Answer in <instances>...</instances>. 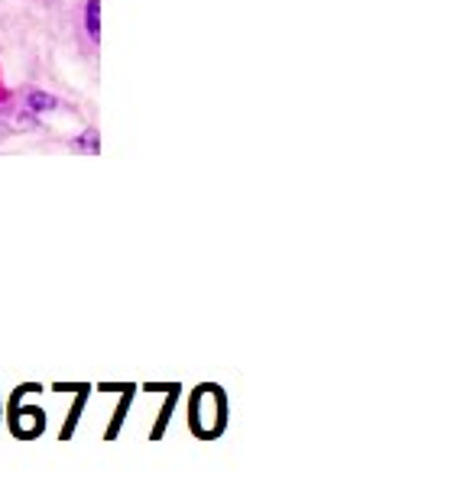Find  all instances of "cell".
Instances as JSON below:
<instances>
[{"mask_svg": "<svg viewBox=\"0 0 454 489\" xmlns=\"http://www.w3.org/2000/svg\"><path fill=\"white\" fill-rule=\"evenodd\" d=\"M29 107H33V111H49V107H56V101L49 95H33L29 97Z\"/></svg>", "mask_w": 454, "mask_h": 489, "instance_id": "cell-2", "label": "cell"}, {"mask_svg": "<svg viewBox=\"0 0 454 489\" xmlns=\"http://www.w3.org/2000/svg\"><path fill=\"white\" fill-rule=\"evenodd\" d=\"M98 17H101V0H91V4H88V29H91V39L101 36V27H98Z\"/></svg>", "mask_w": 454, "mask_h": 489, "instance_id": "cell-1", "label": "cell"}]
</instances>
